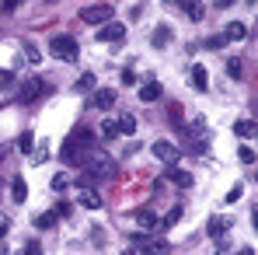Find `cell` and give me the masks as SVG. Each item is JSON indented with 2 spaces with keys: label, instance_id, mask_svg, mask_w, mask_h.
<instances>
[{
  "label": "cell",
  "instance_id": "cell-18",
  "mask_svg": "<svg viewBox=\"0 0 258 255\" xmlns=\"http://www.w3.org/2000/svg\"><path fill=\"white\" fill-rule=\"evenodd\" d=\"M81 207H84V210H98V207H101V196H98L94 189H84V192H81Z\"/></svg>",
  "mask_w": 258,
  "mask_h": 255
},
{
  "label": "cell",
  "instance_id": "cell-28",
  "mask_svg": "<svg viewBox=\"0 0 258 255\" xmlns=\"http://www.w3.org/2000/svg\"><path fill=\"white\" fill-rule=\"evenodd\" d=\"M237 158H241V165H255V150H251L248 143H244V147L237 150Z\"/></svg>",
  "mask_w": 258,
  "mask_h": 255
},
{
  "label": "cell",
  "instance_id": "cell-3",
  "mask_svg": "<svg viewBox=\"0 0 258 255\" xmlns=\"http://www.w3.org/2000/svg\"><path fill=\"white\" fill-rule=\"evenodd\" d=\"M49 53L56 56V60H63V63H77L81 60V45L74 35H56L52 42H49Z\"/></svg>",
  "mask_w": 258,
  "mask_h": 255
},
{
  "label": "cell",
  "instance_id": "cell-21",
  "mask_svg": "<svg viewBox=\"0 0 258 255\" xmlns=\"http://www.w3.org/2000/svg\"><path fill=\"white\" fill-rule=\"evenodd\" d=\"M185 14H188V21H203V14H206V7H203L199 0H188V4H185Z\"/></svg>",
  "mask_w": 258,
  "mask_h": 255
},
{
  "label": "cell",
  "instance_id": "cell-9",
  "mask_svg": "<svg viewBox=\"0 0 258 255\" xmlns=\"http://www.w3.org/2000/svg\"><path fill=\"white\" fill-rule=\"evenodd\" d=\"M136 224H140V231H147V234H150V231H161V217L154 210H147V207L136 210Z\"/></svg>",
  "mask_w": 258,
  "mask_h": 255
},
{
  "label": "cell",
  "instance_id": "cell-22",
  "mask_svg": "<svg viewBox=\"0 0 258 255\" xmlns=\"http://www.w3.org/2000/svg\"><path fill=\"white\" fill-rule=\"evenodd\" d=\"M168 42H171V28H168V25H157V32H154V45L164 49Z\"/></svg>",
  "mask_w": 258,
  "mask_h": 255
},
{
  "label": "cell",
  "instance_id": "cell-13",
  "mask_svg": "<svg viewBox=\"0 0 258 255\" xmlns=\"http://www.w3.org/2000/svg\"><path fill=\"white\" fill-rule=\"evenodd\" d=\"M11 199H14V203H25V199H28V185H25L21 175L11 178Z\"/></svg>",
  "mask_w": 258,
  "mask_h": 255
},
{
  "label": "cell",
  "instance_id": "cell-26",
  "mask_svg": "<svg viewBox=\"0 0 258 255\" xmlns=\"http://www.w3.org/2000/svg\"><path fill=\"white\" fill-rule=\"evenodd\" d=\"M52 224H56V213H52V210L42 213V217H35V227H39V231H49Z\"/></svg>",
  "mask_w": 258,
  "mask_h": 255
},
{
  "label": "cell",
  "instance_id": "cell-11",
  "mask_svg": "<svg viewBox=\"0 0 258 255\" xmlns=\"http://www.w3.org/2000/svg\"><path fill=\"white\" fill-rule=\"evenodd\" d=\"M91 101H94L98 109H112V105H115V91H112V87H98V91L91 94Z\"/></svg>",
  "mask_w": 258,
  "mask_h": 255
},
{
  "label": "cell",
  "instance_id": "cell-40",
  "mask_svg": "<svg viewBox=\"0 0 258 255\" xmlns=\"http://www.w3.org/2000/svg\"><path fill=\"white\" fill-rule=\"evenodd\" d=\"M237 255H255V252H251V248H241V252H237Z\"/></svg>",
  "mask_w": 258,
  "mask_h": 255
},
{
  "label": "cell",
  "instance_id": "cell-43",
  "mask_svg": "<svg viewBox=\"0 0 258 255\" xmlns=\"http://www.w3.org/2000/svg\"><path fill=\"white\" fill-rule=\"evenodd\" d=\"M0 158H4V147H0Z\"/></svg>",
  "mask_w": 258,
  "mask_h": 255
},
{
  "label": "cell",
  "instance_id": "cell-36",
  "mask_svg": "<svg viewBox=\"0 0 258 255\" xmlns=\"http://www.w3.org/2000/svg\"><path fill=\"white\" fill-rule=\"evenodd\" d=\"M122 84H136V74L133 70H122Z\"/></svg>",
  "mask_w": 258,
  "mask_h": 255
},
{
  "label": "cell",
  "instance_id": "cell-6",
  "mask_svg": "<svg viewBox=\"0 0 258 255\" xmlns=\"http://www.w3.org/2000/svg\"><path fill=\"white\" fill-rule=\"evenodd\" d=\"M122 39H126V25L119 21H105L98 28V42H122Z\"/></svg>",
  "mask_w": 258,
  "mask_h": 255
},
{
  "label": "cell",
  "instance_id": "cell-37",
  "mask_svg": "<svg viewBox=\"0 0 258 255\" xmlns=\"http://www.w3.org/2000/svg\"><path fill=\"white\" fill-rule=\"evenodd\" d=\"M7 227H11V220H7V217H4V213H0V238H4V234H7Z\"/></svg>",
  "mask_w": 258,
  "mask_h": 255
},
{
  "label": "cell",
  "instance_id": "cell-16",
  "mask_svg": "<svg viewBox=\"0 0 258 255\" xmlns=\"http://www.w3.org/2000/svg\"><path fill=\"white\" fill-rule=\"evenodd\" d=\"M227 227H230V220H227V217H213V220H210V227H206V231H210V238H216V241H220V238H223V231H227Z\"/></svg>",
  "mask_w": 258,
  "mask_h": 255
},
{
  "label": "cell",
  "instance_id": "cell-32",
  "mask_svg": "<svg viewBox=\"0 0 258 255\" xmlns=\"http://www.w3.org/2000/svg\"><path fill=\"white\" fill-rule=\"evenodd\" d=\"M25 56H28V60H32V63H39V60H42V53H39V49H35V45H28V49H25Z\"/></svg>",
  "mask_w": 258,
  "mask_h": 255
},
{
  "label": "cell",
  "instance_id": "cell-7",
  "mask_svg": "<svg viewBox=\"0 0 258 255\" xmlns=\"http://www.w3.org/2000/svg\"><path fill=\"white\" fill-rule=\"evenodd\" d=\"M42 91H45V84L39 81V77H28V81L21 84V91H18V101H21V105H32Z\"/></svg>",
  "mask_w": 258,
  "mask_h": 255
},
{
  "label": "cell",
  "instance_id": "cell-12",
  "mask_svg": "<svg viewBox=\"0 0 258 255\" xmlns=\"http://www.w3.org/2000/svg\"><path fill=\"white\" fill-rule=\"evenodd\" d=\"M164 94V87L157 84V81H147V84H140V101H157Z\"/></svg>",
  "mask_w": 258,
  "mask_h": 255
},
{
  "label": "cell",
  "instance_id": "cell-42",
  "mask_svg": "<svg viewBox=\"0 0 258 255\" xmlns=\"http://www.w3.org/2000/svg\"><path fill=\"white\" fill-rule=\"evenodd\" d=\"M178 4H188V0H178Z\"/></svg>",
  "mask_w": 258,
  "mask_h": 255
},
{
  "label": "cell",
  "instance_id": "cell-25",
  "mask_svg": "<svg viewBox=\"0 0 258 255\" xmlns=\"http://www.w3.org/2000/svg\"><path fill=\"white\" fill-rule=\"evenodd\" d=\"M18 150H21V154H32V150H35V140H32V133H21V136H18Z\"/></svg>",
  "mask_w": 258,
  "mask_h": 255
},
{
  "label": "cell",
  "instance_id": "cell-30",
  "mask_svg": "<svg viewBox=\"0 0 258 255\" xmlns=\"http://www.w3.org/2000/svg\"><path fill=\"white\" fill-rule=\"evenodd\" d=\"M203 45H206V49H223V45H227V39H223V35H210Z\"/></svg>",
  "mask_w": 258,
  "mask_h": 255
},
{
  "label": "cell",
  "instance_id": "cell-14",
  "mask_svg": "<svg viewBox=\"0 0 258 255\" xmlns=\"http://www.w3.org/2000/svg\"><path fill=\"white\" fill-rule=\"evenodd\" d=\"M168 182H174V185H181V189H192V182H196V178H192V175H188V171H181V168H168Z\"/></svg>",
  "mask_w": 258,
  "mask_h": 255
},
{
  "label": "cell",
  "instance_id": "cell-20",
  "mask_svg": "<svg viewBox=\"0 0 258 255\" xmlns=\"http://www.w3.org/2000/svg\"><path fill=\"white\" fill-rule=\"evenodd\" d=\"M168 119H171L174 129H185V112H181V105L174 101V105H168Z\"/></svg>",
  "mask_w": 258,
  "mask_h": 255
},
{
  "label": "cell",
  "instance_id": "cell-17",
  "mask_svg": "<svg viewBox=\"0 0 258 255\" xmlns=\"http://www.w3.org/2000/svg\"><path fill=\"white\" fill-rule=\"evenodd\" d=\"M244 32H248V28H244L241 21H230V25H227V32H223V39H227V42H241V39H244Z\"/></svg>",
  "mask_w": 258,
  "mask_h": 255
},
{
  "label": "cell",
  "instance_id": "cell-35",
  "mask_svg": "<svg viewBox=\"0 0 258 255\" xmlns=\"http://www.w3.org/2000/svg\"><path fill=\"white\" fill-rule=\"evenodd\" d=\"M0 7L4 11H14V7H21V0H0Z\"/></svg>",
  "mask_w": 258,
  "mask_h": 255
},
{
  "label": "cell",
  "instance_id": "cell-41",
  "mask_svg": "<svg viewBox=\"0 0 258 255\" xmlns=\"http://www.w3.org/2000/svg\"><path fill=\"white\" fill-rule=\"evenodd\" d=\"M122 255H136V252H122Z\"/></svg>",
  "mask_w": 258,
  "mask_h": 255
},
{
  "label": "cell",
  "instance_id": "cell-10",
  "mask_svg": "<svg viewBox=\"0 0 258 255\" xmlns=\"http://www.w3.org/2000/svg\"><path fill=\"white\" fill-rule=\"evenodd\" d=\"M188 84L196 87V91H206V87H210V77H206V67H199V63H196V67L188 70Z\"/></svg>",
  "mask_w": 258,
  "mask_h": 255
},
{
  "label": "cell",
  "instance_id": "cell-27",
  "mask_svg": "<svg viewBox=\"0 0 258 255\" xmlns=\"http://www.w3.org/2000/svg\"><path fill=\"white\" fill-rule=\"evenodd\" d=\"M227 74H230L234 81H241V77H244V74H241V60H237V56H234V60H227Z\"/></svg>",
  "mask_w": 258,
  "mask_h": 255
},
{
  "label": "cell",
  "instance_id": "cell-31",
  "mask_svg": "<svg viewBox=\"0 0 258 255\" xmlns=\"http://www.w3.org/2000/svg\"><path fill=\"white\" fill-rule=\"evenodd\" d=\"M94 87V74H84L81 81H77V91H91Z\"/></svg>",
  "mask_w": 258,
  "mask_h": 255
},
{
  "label": "cell",
  "instance_id": "cell-19",
  "mask_svg": "<svg viewBox=\"0 0 258 255\" xmlns=\"http://www.w3.org/2000/svg\"><path fill=\"white\" fill-rule=\"evenodd\" d=\"M234 133H237L241 140H251V136H255V133H258V126H255V123H251V119H241V123L234 126Z\"/></svg>",
  "mask_w": 258,
  "mask_h": 255
},
{
  "label": "cell",
  "instance_id": "cell-29",
  "mask_svg": "<svg viewBox=\"0 0 258 255\" xmlns=\"http://www.w3.org/2000/svg\"><path fill=\"white\" fill-rule=\"evenodd\" d=\"M67 185H70V182H67V175H63V171H59V175H56V178L49 182V189H56V192H63Z\"/></svg>",
  "mask_w": 258,
  "mask_h": 255
},
{
  "label": "cell",
  "instance_id": "cell-15",
  "mask_svg": "<svg viewBox=\"0 0 258 255\" xmlns=\"http://www.w3.org/2000/svg\"><path fill=\"white\" fill-rule=\"evenodd\" d=\"M115 126H119V136H133V133H136V116H133V112H122V116L115 119Z\"/></svg>",
  "mask_w": 258,
  "mask_h": 255
},
{
  "label": "cell",
  "instance_id": "cell-24",
  "mask_svg": "<svg viewBox=\"0 0 258 255\" xmlns=\"http://www.w3.org/2000/svg\"><path fill=\"white\" fill-rule=\"evenodd\" d=\"M115 136H119L115 119H105V123H101V140H115Z\"/></svg>",
  "mask_w": 258,
  "mask_h": 255
},
{
  "label": "cell",
  "instance_id": "cell-39",
  "mask_svg": "<svg viewBox=\"0 0 258 255\" xmlns=\"http://www.w3.org/2000/svg\"><path fill=\"white\" fill-rule=\"evenodd\" d=\"M0 255H11V248H7V245H4V241H0Z\"/></svg>",
  "mask_w": 258,
  "mask_h": 255
},
{
  "label": "cell",
  "instance_id": "cell-34",
  "mask_svg": "<svg viewBox=\"0 0 258 255\" xmlns=\"http://www.w3.org/2000/svg\"><path fill=\"white\" fill-rule=\"evenodd\" d=\"M25 255H42V245H39V241H28V248H25Z\"/></svg>",
  "mask_w": 258,
  "mask_h": 255
},
{
  "label": "cell",
  "instance_id": "cell-5",
  "mask_svg": "<svg viewBox=\"0 0 258 255\" xmlns=\"http://www.w3.org/2000/svg\"><path fill=\"white\" fill-rule=\"evenodd\" d=\"M115 18V11H112V4H91L81 11V21H84L87 28H101L105 21H112Z\"/></svg>",
  "mask_w": 258,
  "mask_h": 255
},
{
  "label": "cell",
  "instance_id": "cell-2",
  "mask_svg": "<svg viewBox=\"0 0 258 255\" xmlns=\"http://www.w3.org/2000/svg\"><path fill=\"white\" fill-rule=\"evenodd\" d=\"M115 158L108 154H91V161L84 165V175H81V185H94V182H105V178H115Z\"/></svg>",
  "mask_w": 258,
  "mask_h": 255
},
{
  "label": "cell",
  "instance_id": "cell-1",
  "mask_svg": "<svg viewBox=\"0 0 258 255\" xmlns=\"http://www.w3.org/2000/svg\"><path fill=\"white\" fill-rule=\"evenodd\" d=\"M91 154H94V133L84 129V126H77L67 140H63L59 161H63L67 168H84L87 161H91Z\"/></svg>",
  "mask_w": 258,
  "mask_h": 255
},
{
  "label": "cell",
  "instance_id": "cell-38",
  "mask_svg": "<svg viewBox=\"0 0 258 255\" xmlns=\"http://www.w3.org/2000/svg\"><path fill=\"white\" fill-rule=\"evenodd\" d=\"M11 81H14V74H7V70H0V87H4V84H11Z\"/></svg>",
  "mask_w": 258,
  "mask_h": 255
},
{
  "label": "cell",
  "instance_id": "cell-33",
  "mask_svg": "<svg viewBox=\"0 0 258 255\" xmlns=\"http://www.w3.org/2000/svg\"><path fill=\"white\" fill-rule=\"evenodd\" d=\"M52 213H56V220H59V217H70V203H59Z\"/></svg>",
  "mask_w": 258,
  "mask_h": 255
},
{
  "label": "cell",
  "instance_id": "cell-4",
  "mask_svg": "<svg viewBox=\"0 0 258 255\" xmlns=\"http://www.w3.org/2000/svg\"><path fill=\"white\" fill-rule=\"evenodd\" d=\"M136 255H171V241H161V238H150V234H133L129 238Z\"/></svg>",
  "mask_w": 258,
  "mask_h": 255
},
{
  "label": "cell",
  "instance_id": "cell-23",
  "mask_svg": "<svg viewBox=\"0 0 258 255\" xmlns=\"http://www.w3.org/2000/svg\"><path fill=\"white\" fill-rule=\"evenodd\" d=\"M178 220H181V207H171V210L161 217V227H174Z\"/></svg>",
  "mask_w": 258,
  "mask_h": 255
},
{
  "label": "cell",
  "instance_id": "cell-8",
  "mask_svg": "<svg viewBox=\"0 0 258 255\" xmlns=\"http://www.w3.org/2000/svg\"><path fill=\"white\" fill-rule=\"evenodd\" d=\"M150 154L157 161H164V165H174L178 161V150H174V143H168V140H154L150 143Z\"/></svg>",
  "mask_w": 258,
  "mask_h": 255
}]
</instances>
